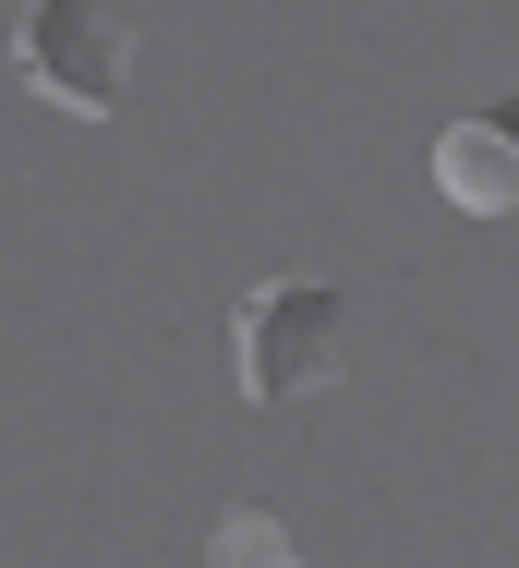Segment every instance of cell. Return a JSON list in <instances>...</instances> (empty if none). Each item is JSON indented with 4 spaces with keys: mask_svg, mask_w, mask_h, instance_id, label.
I'll return each mask as SVG.
<instances>
[{
    "mask_svg": "<svg viewBox=\"0 0 519 568\" xmlns=\"http://www.w3.org/2000/svg\"><path fill=\"white\" fill-rule=\"evenodd\" d=\"M230 375H242V399H266V412L338 387V291H326V278L242 291V303H230Z\"/></svg>",
    "mask_w": 519,
    "mask_h": 568,
    "instance_id": "cell-1",
    "label": "cell"
},
{
    "mask_svg": "<svg viewBox=\"0 0 519 568\" xmlns=\"http://www.w3.org/2000/svg\"><path fill=\"white\" fill-rule=\"evenodd\" d=\"M12 61H24V85H37L49 110L109 121L121 85H133V24H121L109 0H24V12H12Z\"/></svg>",
    "mask_w": 519,
    "mask_h": 568,
    "instance_id": "cell-2",
    "label": "cell"
},
{
    "mask_svg": "<svg viewBox=\"0 0 519 568\" xmlns=\"http://www.w3.org/2000/svg\"><path fill=\"white\" fill-rule=\"evenodd\" d=\"M435 194L459 219H508L519 206V133L508 121H447L435 133Z\"/></svg>",
    "mask_w": 519,
    "mask_h": 568,
    "instance_id": "cell-3",
    "label": "cell"
},
{
    "mask_svg": "<svg viewBox=\"0 0 519 568\" xmlns=\"http://www.w3.org/2000/svg\"><path fill=\"white\" fill-rule=\"evenodd\" d=\"M206 568H303V545L278 532V508H217V532H206Z\"/></svg>",
    "mask_w": 519,
    "mask_h": 568,
    "instance_id": "cell-4",
    "label": "cell"
}]
</instances>
